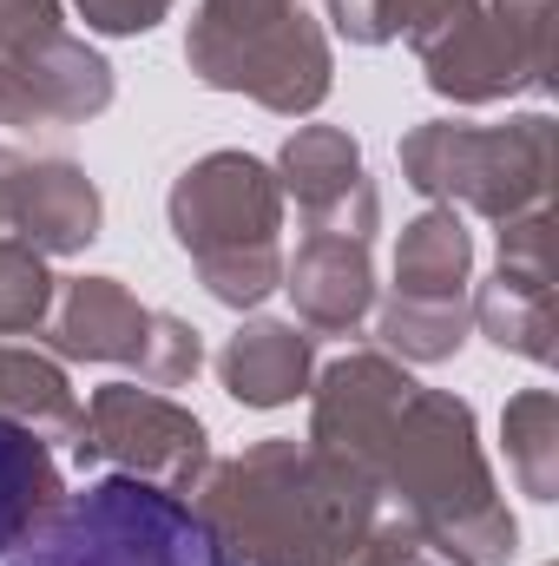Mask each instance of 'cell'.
Instances as JSON below:
<instances>
[{
	"label": "cell",
	"instance_id": "6da1fadb",
	"mask_svg": "<svg viewBox=\"0 0 559 566\" xmlns=\"http://www.w3.org/2000/svg\"><path fill=\"white\" fill-rule=\"evenodd\" d=\"M7 566H231L211 521L139 474H106L66 494Z\"/></svg>",
	"mask_w": 559,
	"mask_h": 566
},
{
	"label": "cell",
	"instance_id": "7a4b0ae2",
	"mask_svg": "<svg viewBox=\"0 0 559 566\" xmlns=\"http://www.w3.org/2000/svg\"><path fill=\"white\" fill-rule=\"evenodd\" d=\"M46 494H53V461H46L40 434L0 416V554L27 541Z\"/></svg>",
	"mask_w": 559,
	"mask_h": 566
}]
</instances>
